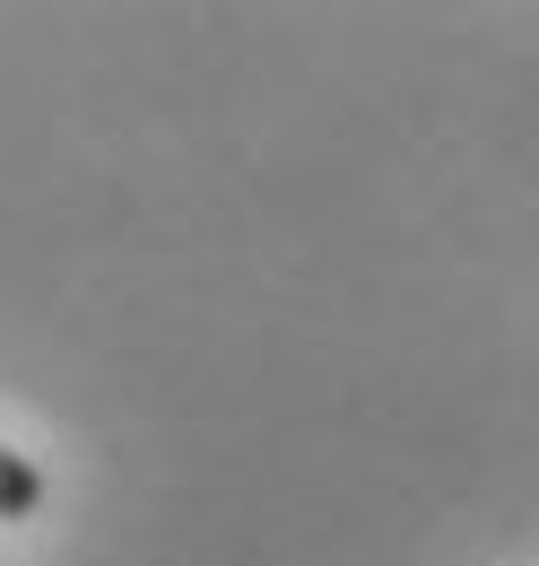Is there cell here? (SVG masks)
I'll return each instance as SVG.
<instances>
[{
    "mask_svg": "<svg viewBox=\"0 0 539 566\" xmlns=\"http://www.w3.org/2000/svg\"><path fill=\"white\" fill-rule=\"evenodd\" d=\"M35 505H44V471L0 444V523H18V514H35Z\"/></svg>",
    "mask_w": 539,
    "mask_h": 566,
    "instance_id": "obj_1",
    "label": "cell"
}]
</instances>
